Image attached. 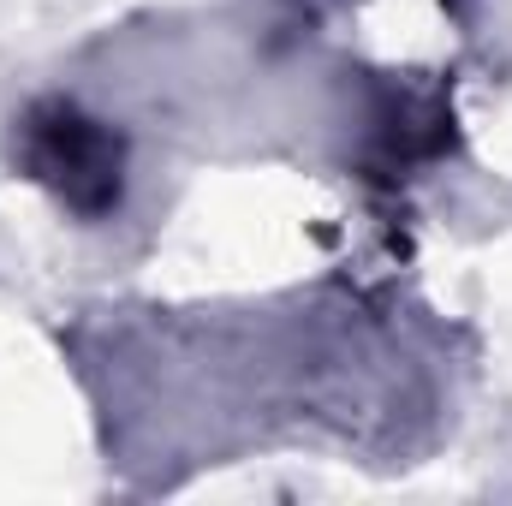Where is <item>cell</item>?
Listing matches in <instances>:
<instances>
[{
    "label": "cell",
    "instance_id": "cell-1",
    "mask_svg": "<svg viewBox=\"0 0 512 506\" xmlns=\"http://www.w3.org/2000/svg\"><path fill=\"white\" fill-rule=\"evenodd\" d=\"M24 155H30V173L48 179L84 215H102L120 197V143L72 108L36 114L24 131Z\"/></svg>",
    "mask_w": 512,
    "mask_h": 506
}]
</instances>
